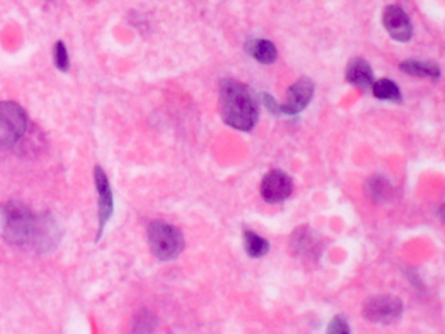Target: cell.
<instances>
[{"label":"cell","mask_w":445,"mask_h":334,"mask_svg":"<svg viewBox=\"0 0 445 334\" xmlns=\"http://www.w3.org/2000/svg\"><path fill=\"white\" fill-rule=\"evenodd\" d=\"M220 111L225 124L249 132L259 121V101L255 92L236 79L220 82Z\"/></svg>","instance_id":"6da1fadb"},{"label":"cell","mask_w":445,"mask_h":334,"mask_svg":"<svg viewBox=\"0 0 445 334\" xmlns=\"http://www.w3.org/2000/svg\"><path fill=\"white\" fill-rule=\"evenodd\" d=\"M1 231L4 239L11 244H27L34 226L36 215L20 201H10L1 208Z\"/></svg>","instance_id":"7a4b0ae2"},{"label":"cell","mask_w":445,"mask_h":334,"mask_svg":"<svg viewBox=\"0 0 445 334\" xmlns=\"http://www.w3.org/2000/svg\"><path fill=\"white\" fill-rule=\"evenodd\" d=\"M148 243L158 260L170 261L182 254L184 237L179 228L170 224L155 221L148 228Z\"/></svg>","instance_id":"3957f363"},{"label":"cell","mask_w":445,"mask_h":334,"mask_svg":"<svg viewBox=\"0 0 445 334\" xmlns=\"http://www.w3.org/2000/svg\"><path fill=\"white\" fill-rule=\"evenodd\" d=\"M25 110L14 102H0V152L16 145L27 131Z\"/></svg>","instance_id":"277c9868"},{"label":"cell","mask_w":445,"mask_h":334,"mask_svg":"<svg viewBox=\"0 0 445 334\" xmlns=\"http://www.w3.org/2000/svg\"><path fill=\"white\" fill-rule=\"evenodd\" d=\"M362 313L371 322L389 325L402 316L404 303L394 295H376L367 300Z\"/></svg>","instance_id":"5b68a950"},{"label":"cell","mask_w":445,"mask_h":334,"mask_svg":"<svg viewBox=\"0 0 445 334\" xmlns=\"http://www.w3.org/2000/svg\"><path fill=\"white\" fill-rule=\"evenodd\" d=\"M60 239V228L50 213L36 215L34 226L29 243L38 252H47L55 248Z\"/></svg>","instance_id":"8992f818"},{"label":"cell","mask_w":445,"mask_h":334,"mask_svg":"<svg viewBox=\"0 0 445 334\" xmlns=\"http://www.w3.org/2000/svg\"><path fill=\"white\" fill-rule=\"evenodd\" d=\"M314 94V81L306 76L298 79L288 88L285 101L279 104L281 114L285 115L299 114L312 101Z\"/></svg>","instance_id":"52a82bcc"},{"label":"cell","mask_w":445,"mask_h":334,"mask_svg":"<svg viewBox=\"0 0 445 334\" xmlns=\"http://www.w3.org/2000/svg\"><path fill=\"white\" fill-rule=\"evenodd\" d=\"M294 191V183L286 173L272 170L264 175L260 186L262 198L269 204H278L288 200Z\"/></svg>","instance_id":"ba28073f"},{"label":"cell","mask_w":445,"mask_h":334,"mask_svg":"<svg viewBox=\"0 0 445 334\" xmlns=\"http://www.w3.org/2000/svg\"><path fill=\"white\" fill-rule=\"evenodd\" d=\"M383 25L393 40L407 42L413 37V24L410 17L397 4L385 7L383 12Z\"/></svg>","instance_id":"9c48e42d"},{"label":"cell","mask_w":445,"mask_h":334,"mask_svg":"<svg viewBox=\"0 0 445 334\" xmlns=\"http://www.w3.org/2000/svg\"><path fill=\"white\" fill-rule=\"evenodd\" d=\"M94 183L98 191V218H100V228H98V238L101 237L106 224L109 222L113 209H114V202H113V192L109 183V179L106 176L105 171L102 170L101 166H95L94 169Z\"/></svg>","instance_id":"30bf717a"},{"label":"cell","mask_w":445,"mask_h":334,"mask_svg":"<svg viewBox=\"0 0 445 334\" xmlns=\"http://www.w3.org/2000/svg\"><path fill=\"white\" fill-rule=\"evenodd\" d=\"M346 81L355 85L359 89L367 91L374 84V72L372 68L368 64L366 59L363 58H353L349 60L346 67Z\"/></svg>","instance_id":"8fae6325"},{"label":"cell","mask_w":445,"mask_h":334,"mask_svg":"<svg viewBox=\"0 0 445 334\" xmlns=\"http://www.w3.org/2000/svg\"><path fill=\"white\" fill-rule=\"evenodd\" d=\"M244 51L262 64H273L278 55L275 43L264 38H251L246 40Z\"/></svg>","instance_id":"7c38bea8"},{"label":"cell","mask_w":445,"mask_h":334,"mask_svg":"<svg viewBox=\"0 0 445 334\" xmlns=\"http://www.w3.org/2000/svg\"><path fill=\"white\" fill-rule=\"evenodd\" d=\"M400 69L409 75L415 77H429L432 80H437L442 75L440 67L435 62H423L415 59H407L400 63Z\"/></svg>","instance_id":"4fadbf2b"},{"label":"cell","mask_w":445,"mask_h":334,"mask_svg":"<svg viewBox=\"0 0 445 334\" xmlns=\"http://www.w3.org/2000/svg\"><path fill=\"white\" fill-rule=\"evenodd\" d=\"M372 94L375 98L383 99V101H391V102H401L402 101V94L400 88L394 81L389 79H380L378 81H374L372 86Z\"/></svg>","instance_id":"5bb4252c"},{"label":"cell","mask_w":445,"mask_h":334,"mask_svg":"<svg viewBox=\"0 0 445 334\" xmlns=\"http://www.w3.org/2000/svg\"><path fill=\"white\" fill-rule=\"evenodd\" d=\"M243 244L247 254L253 259H259L269 252V241L247 228L243 231Z\"/></svg>","instance_id":"9a60e30c"},{"label":"cell","mask_w":445,"mask_h":334,"mask_svg":"<svg viewBox=\"0 0 445 334\" xmlns=\"http://www.w3.org/2000/svg\"><path fill=\"white\" fill-rule=\"evenodd\" d=\"M310 228H297L294 237H293V250L299 256H310V254L317 252L316 250V241L314 234L308 231Z\"/></svg>","instance_id":"2e32d148"},{"label":"cell","mask_w":445,"mask_h":334,"mask_svg":"<svg viewBox=\"0 0 445 334\" xmlns=\"http://www.w3.org/2000/svg\"><path fill=\"white\" fill-rule=\"evenodd\" d=\"M156 326H157L156 316L150 311L144 309L136 315L135 321L132 324L131 334H152L155 332Z\"/></svg>","instance_id":"e0dca14e"},{"label":"cell","mask_w":445,"mask_h":334,"mask_svg":"<svg viewBox=\"0 0 445 334\" xmlns=\"http://www.w3.org/2000/svg\"><path fill=\"white\" fill-rule=\"evenodd\" d=\"M367 191L372 200L383 201L389 198V193L392 192V187L384 179V176H371L368 186H367Z\"/></svg>","instance_id":"ac0fdd59"},{"label":"cell","mask_w":445,"mask_h":334,"mask_svg":"<svg viewBox=\"0 0 445 334\" xmlns=\"http://www.w3.org/2000/svg\"><path fill=\"white\" fill-rule=\"evenodd\" d=\"M54 62L58 69L66 72L69 68V56L67 53L66 45L59 40L54 47Z\"/></svg>","instance_id":"d6986e66"},{"label":"cell","mask_w":445,"mask_h":334,"mask_svg":"<svg viewBox=\"0 0 445 334\" xmlns=\"http://www.w3.org/2000/svg\"><path fill=\"white\" fill-rule=\"evenodd\" d=\"M327 334H350V326L342 316H336L328 325Z\"/></svg>","instance_id":"ffe728a7"},{"label":"cell","mask_w":445,"mask_h":334,"mask_svg":"<svg viewBox=\"0 0 445 334\" xmlns=\"http://www.w3.org/2000/svg\"><path fill=\"white\" fill-rule=\"evenodd\" d=\"M260 99H262L264 106L266 107L273 115H279L281 111H279V104L275 102V98L271 95L269 93H260Z\"/></svg>","instance_id":"44dd1931"}]
</instances>
